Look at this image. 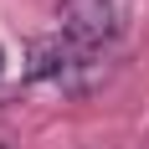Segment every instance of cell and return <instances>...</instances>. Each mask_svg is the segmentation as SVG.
<instances>
[{"label":"cell","mask_w":149,"mask_h":149,"mask_svg":"<svg viewBox=\"0 0 149 149\" xmlns=\"http://www.w3.org/2000/svg\"><path fill=\"white\" fill-rule=\"evenodd\" d=\"M123 10H129L123 0H62L57 36L72 46L77 57L103 62L108 46L118 41V31H123Z\"/></svg>","instance_id":"1"}]
</instances>
